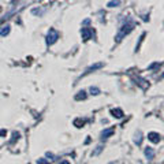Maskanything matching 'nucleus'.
<instances>
[{
  "label": "nucleus",
  "mask_w": 164,
  "mask_h": 164,
  "mask_svg": "<svg viewBox=\"0 0 164 164\" xmlns=\"http://www.w3.org/2000/svg\"><path fill=\"white\" fill-rule=\"evenodd\" d=\"M89 22H90V19H85V21H84V25H88Z\"/></svg>",
  "instance_id": "obj_24"
},
{
  "label": "nucleus",
  "mask_w": 164,
  "mask_h": 164,
  "mask_svg": "<svg viewBox=\"0 0 164 164\" xmlns=\"http://www.w3.org/2000/svg\"><path fill=\"white\" fill-rule=\"evenodd\" d=\"M59 37H60V34L56 32V30L49 29V32H48V34H47V40H45V42H47V45H52L59 40Z\"/></svg>",
  "instance_id": "obj_2"
},
{
  "label": "nucleus",
  "mask_w": 164,
  "mask_h": 164,
  "mask_svg": "<svg viewBox=\"0 0 164 164\" xmlns=\"http://www.w3.org/2000/svg\"><path fill=\"white\" fill-rule=\"evenodd\" d=\"M101 67H104V63H96V64H93V66H90V67H88L86 69V71L82 74V77H85L86 74H90V73H93L94 70H98V69H101Z\"/></svg>",
  "instance_id": "obj_4"
},
{
  "label": "nucleus",
  "mask_w": 164,
  "mask_h": 164,
  "mask_svg": "<svg viewBox=\"0 0 164 164\" xmlns=\"http://www.w3.org/2000/svg\"><path fill=\"white\" fill-rule=\"evenodd\" d=\"M10 32H11V26H10V25H4V26L0 29V36L6 37L10 34Z\"/></svg>",
  "instance_id": "obj_8"
},
{
  "label": "nucleus",
  "mask_w": 164,
  "mask_h": 164,
  "mask_svg": "<svg viewBox=\"0 0 164 164\" xmlns=\"http://www.w3.org/2000/svg\"><path fill=\"white\" fill-rule=\"evenodd\" d=\"M104 149V148H103V145H98L97 148H96V150H93V153H92V156H97L98 153L101 152V150Z\"/></svg>",
  "instance_id": "obj_16"
},
{
  "label": "nucleus",
  "mask_w": 164,
  "mask_h": 164,
  "mask_svg": "<svg viewBox=\"0 0 164 164\" xmlns=\"http://www.w3.org/2000/svg\"><path fill=\"white\" fill-rule=\"evenodd\" d=\"M86 92H85V90H81V92H78L77 94H75V100H77V101H81V100H85V98H86Z\"/></svg>",
  "instance_id": "obj_11"
},
{
  "label": "nucleus",
  "mask_w": 164,
  "mask_h": 164,
  "mask_svg": "<svg viewBox=\"0 0 164 164\" xmlns=\"http://www.w3.org/2000/svg\"><path fill=\"white\" fill-rule=\"evenodd\" d=\"M133 81H134V82H135L137 85H140V86L142 88V89H146V88L149 86V84H148V82H146L145 79L140 78V77H133Z\"/></svg>",
  "instance_id": "obj_5"
},
{
  "label": "nucleus",
  "mask_w": 164,
  "mask_h": 164,
  "mask_svg": "<svg viewBox=\"0 0 164 164\" xmlns=\"http://www.w3.org/2000/svg\"><path fill=\"white\" fill-rule=\"evenodd\" d=\"M111 113H112V116L113 118H118V119H120V118H123V111L120 110V108H115V110H112L111 111Z\"/></svg>",
  "instance_id": "obj_9"
},
{
  "label": "nucleus",
  "mask_w": 164,
  "mask_h": 164,
  "mask_svg": "<svg viewBox=\"0 0 164 164\" xmlns=\"http://www.w3.org/2000/svg\"><path fill=\"white\" fill-rule=\"evenodd\" d=\"M37 164H49L47 159H37Z\"/></svg>",
  "instance_id": "obj_20"
},
{
  "label": "nucleus",
  "mask_w": 164,
  "mask_h": 164,
  "mask_svg": "<svg viewBox=\"0 0 164 164\" xmlns=\"http://www.w3.org/2000/svg\"><path fill=\"white\" fill-rule=\"evenodd\" d=\"M148 140L155 142V144H159L161 141V135L159 134V133H149V134H148Z\"/></svg>",
  "instance_id": "obj_6"
},
{
  "label": "nucleus",
  "mask_w": 164,
  "mask_h": 164,
  "mask_svg": "<svg viewBox=\"0 0 164 164\" xmlns=\"http://www.w3.org/2000/svg\"><path fill=\"white\" fill-rule=\"evenodd\" d=\"M120 6V0H110L107 3V7L110 8H113V7H119Z\"/></svg>",
  "instance_id": "obj_12"
},
{
  "label": "nucleus",
  "mask_w": 164,
  "mask_h": 164,
  "mask_svg": "<svg viewBox=\"0 0 164 164\" xmlns=\"http://www.w3.org/2000/svg\"><path fill=\"white\" fill-rule=\"evenodd\" d=\"M47 157H49L51 160H55V156H54V153H51V152H47Z\"/></svg>",
  "instance_id": "obj_21"
},
{
  "label": "nucleus",
  "mask_w": 164,
  "mask_h": 164,
  "mask_svg": "<svg viewBox=\"0 0 164 164\" xmlns=\"http://www.w3.org/2000/svg\"><path fill=\"white\" fill-rule=\"evenodd\" d=\"M134 26H135V22H133L131 19H127V21H126L125 23L120 26L119 32H118L116 37H115V41H116V42H120V41L123 40V37L127 36V34H130V33L133 32Z\"/></svg>",
  "instance_id": "obj_1"
},
{
  "label": "nucleus",
  "mask_w": 164,
  "mask_h": 164,
  "mask_svg": "<svg viewBox=\"0 0 164 164\" xmlns=\"http://www.w3.org/2000/svg\"><path fill=\"white\" fill-rule=\"evenodd\" d=\"M0 12H2V7H0Z\"/></svg>",
  "instance_id": "obj_25"
},
{
  "label": "nucleus",
  "mask_w": 164,
  "mask_h": 164,
  "mask_svg": "<svg viewBox=\"0 0 164 164\" xmlns=\"http://www.w3.org/2000/svg\"><path fill=\"white\" fill-rule=\"evenodd\" d=\"M145 156L148 157V160H152L153 157H155V150L150 148V146H148V148H145Z\"/></svg>",
  "instance_id": "obj_10"
},
{
  "label": "nucleus",
  "mask_w": 164,
  "mask_h": 164,
  "mask_svg": "<svg viewBox=\"0 0 164 164\" xmlns=\"http://www.w3.org/2000/svg\"><path fill=\"white\" fill-rule=\"evenodd\" d=\"M6 134H7V131L4 130V128L3 130H0V137H3V135H6Z\"/></svg>",
  "instance_id": "obj_22"
},
{
  "label": "nucleus",
  "mask_w": 164,
  "mask_h": 164,
  "mask_svg": "<svg viewBox=\"0 0 164 164\" xmlns=\"http://www.w3.org/2000/svg\"><path fill=\"white\" fill-rule=\"evenodd\" d=\"M134 142L137 144V145H141V142H142V134H141V131H137L135 138H134Z\"/></svg>",
  "instance_id": "obj_14"
},
{
  "label": "nucleus",
  "mask_w": 164,
  "mask_h": 164,
  "mask_svg": "<svg viewBox=\"0 0 164 164\" xmlns=\"http://www.w3.org/2000/svg\"><path fill=\"white\" fill-rule=\"evenodd\" d=\"M90 93H92V94H94V96H97L98 93H100V89H98V88H90Z\"/></svg>",
  "instance_id": "obj_19"
},
{
  "label": "nucleus",
  "mask_w": 164,
  "mask_h": 164,
  "mask_svg": "<svg viewBox=\"0 0 164 164\" xmlns=\"http://www.w3.org/2000/svg\"><path fill=\"white\" fill-rule=\"evenodd\" d=\"M19 135H21V134H19L18 131H14V133H12V140H11V144H14L15 141L18 140V138H19Z\"/></svg>",
  "instance_id": "obj_17"
},
{
  "label": "nucleus",
  "mask_w": 164,
  "mask_h": 164,
  "mask_svg": "<svg viewBox=\"0 0 164 164\" xmlns=\"http://www.w3.org/2000/svg\"><path fill=\"white\" fill-rule=\"evenodd\" d=\"M113 133H115V130H113V128H105V130L101 133V140L104 141V140H107V138L112 137Z\"/></svg>",
  "instance_id": "obj_7"
},
{
  "label": "nucleus",
  "mask_w": 164,
  "mask_h": 164,
  "mask_svg": "<svg viewBox=\"0 0 164 164\" xmlns=\"http://www.w3.org/2000/svg\"><path fill=\"white\" fill-rule=\"evenodd\" d=\"M59 164H70V161L69 160H62Z\"/></svg>",
  "instance_id": "obj_23"
},
{
  "label": "nucleus",
  "mask_w": 164,
  "mask_h": 164,
  "mask_svg": "<svg viewBox=\"0 0 164 164\" xmlns=\"http://www.w3.org/2000/svg\"><path fill=\"white\" fill-rule=\"evenodd\" d=\"M32 14L33 15H42V14H44V10H42V8H33Z\"/></svg>",
  "instance_id": "obj_15"
},
{
  "label": "nucleus",
  "mask_w": 164,
  "mask_h": 164,
  "mask_svg": "<svg viewBox=\"0 0 164 164\" xmlns=\"http://www.w3.org/2000/svg\"><path fill=\"white\" fill-rule=\"evenodd\" d=\"M85 123H86V119H81V118H78V119L74 120V126H75V127H84Z\"/></svg>",
  "instance_id": "obj_13"
},
{
  "label": "nucleus",
  "mask_w": 164,
  "mask_h": 164,
  "mask_svg": "<svg viewBox=\"0 0 164 164\" xmlns=\"http://www.w3.org/2000/svg\"><path fill=\"white\" fill-rule=\"evenodd\" d=\"M146 36V33H142V34H141V37H140V41H138V44H137V47H135V51H138V49H140V45H141V42L144 41V37Z\"/></svg>",
  "instance_id": "obj_18"
},
{
  "label": "nucleus",
  "mask_w": 164,
  "mask_h": 164,
  "mask_svg": "<svg viewBox=\"0 0 164 164\" xmlns=\"http://www.w3.org/2000/svg\"><path fill=\"white\" fill-rule=\"evenodd\" d=\"M93 34H94V32H93V29H90V27H82V29H81V36H82V40H84V41H88L89 39H92Z\"/></svg>",
  "instance_id": "obj_3"
}]
</instances>
